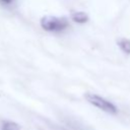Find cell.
Masks as SVG:
<instances>
[{
    "mask_svg": "<svg viewBox=\"0 0 130 130\" xmlns=\"http://www.w3.org/2000/svg\"><path fill=\"white\" fill-rule=\"evenodd\" d=\"M41 26L51 32H61L69 26V22L66 17L57 16H45L41 19Z\"/></svg>",
    "mask_w": 130,
    "mask_h": 130,
    "instance_id": "1",
    "label": "cell"
},
{
    "mask_svg": "<svg viewBox=\"0 0 130 130\" xmlns=\"http://www.w3.org/2000/svg\"><path fill=\"white\" fill-rule=\"evenodd\" d=\"M84 98L85 100L92 106H94L95 108L106 112V113H109V114H117L118 112V109L117 107L111 103L110 101L95 94V93H90V92H86L84 94Z\"/></svg>",
    "mask_w": 130,
    "mask_h": 130,
    "instance_id": "2",
    "label": "cell"
},
{
    "mask_svg": "<svg viewBox=\"0 0 130 130\" xmlns=\"http://www.w3.org/2000/svg\"><path fill=\"white\" fill-rule=\"evenodd\" d=\"M71 18L77 23H85L88 20V16L83 11H73L71 13Z\"/></svg>",
    "mask_w": 130,
    "mask_h": 130,
    "instance_id": "3",
    "label": "cell"
},
{
    "mask_svg": "<svg viewBox=\"0 0 130 130\" xmlns=\"http://www.w3.org/2000/svg\"><path fill=\"white\" fill-rule=\"evenodd\" d=\"M118 46H119V48L125 53V54H130V40H128V39H125V38H123V39H120L119 41H118Z\"/></svg>",
    "mask_w": 130,
    "mask_h": 130,
    "instance_id": "4",
    "label": "cell"
},
{
    "mask_svg": "<svg viewBox=\"0 0 130 130\" xmlns=\"http://www.w3.org/2000/svg\"><path fill=\"white\" fill-rule=\"evenodd\" d=\"M1 129L2 130H20L19 126L11 121H4L1 125Z\"/></svg>",
    "mask_w": 130,
    "mask_h": 130,
    "instance_id": "5",
    "label": "cell"
},
{
    "mask_svg": "<svg viewBox=\"0 0 130 130\" xmlns=\"http://www.w3.org/2000/svg\"><path fill=\"white\" fill-rule=\"evenodd\" d=\"M15 0H0V3L3 5H11L14 3Z\"/></svg>",
    "mask_w": 130,
    "mask_h": 130,
    "instance_id": "6",
    "label": "cell"
}]
</instances>
